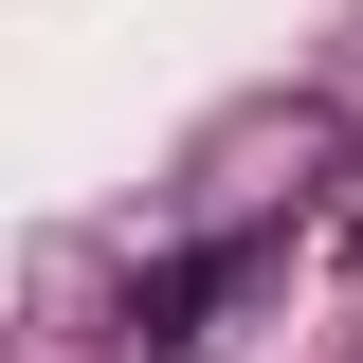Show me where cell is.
<instances>
[{"mask_svg": "<svg viewBox=\"0 0 363 363\" xmlns=\"http://www.w3.org/2000/svg\"><path fill=\"white\" fill-rule=\"evenodd\" d=\"M272 255H291V236L255 218V236H200V255H164V272H128V345H145V363H182L200 327L236 309V291H272Z\"/></svg>", "mask_w": 363, "mask_h": 363, "instance_id": "1", "label": "cell"}]
</instances>
